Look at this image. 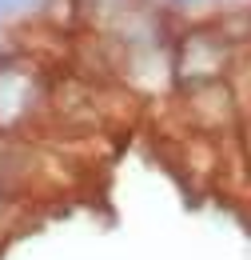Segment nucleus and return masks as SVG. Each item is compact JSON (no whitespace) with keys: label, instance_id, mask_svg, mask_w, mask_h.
I'll use <instances>...</instances> for the list:
<instances>
[{"label":"nucleus","instance_id":"7ed1b4c3","mask_svg":"<svg viewBox=\"0 0 251 260\" xmlns=\"http://www.w3.org/2000/svg\"><path fill=\"white\" fill-rule=\"evenodd\" d=\"M20 4H24V0H0V20H4V16H8V12H16V8H20Z\"/></svg>","mask_w":251,"mask_h":260},{"label":"nucleus","instance_id":"f03ea898","mask_svg":"<svg viewBox=\"0 0 251 260\" xmlns=\"http://www.w3.org/2000/svg\"><path fill=\"white\" fill-rule=\"evenodd\" d=\"M44 108H48V80L40 60L24 52H4L0 56V132L16 136Z\"/></svg>","mask_w":251,"mask_h":260},{"label":"nucleus","instance_id":"f257e3e1","mask_svg":"<svg viewBox=\"0 0 251 260\" xmlns=\"http://www.w3.org/2000/svg\"><path fill=\"white\" fill-rule=\"evenodd\" d=\"M235 48H239V44L223 32L220 20L188 24L184 32L176 36V48H172L176 88H180V92H191V88L227 80V72L235 64Z\"/></svg>","mask_w":251,"mask_h":260},{"label":"nucleus","instance_id":"20e7f679","mask_svg":"<svg viewBox=\"0 0 251 260\" xmlns=\"http://www.w3.org/2000/svg\"><path fill=\"white\" fill-rule=\"evenodd\" d=\"M168 4H172V8H180V12H188V8H199L203 0H168Z\"/></svg>","mask_w":251,"mask_h":260}]
</instances>
